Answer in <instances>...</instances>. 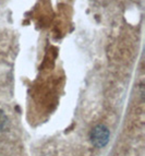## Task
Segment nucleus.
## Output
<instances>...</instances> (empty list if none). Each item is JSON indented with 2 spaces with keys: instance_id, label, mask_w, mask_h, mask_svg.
Returning <instances> with one entry per match:
<instances>
[{
  "instance_id": "obj_1",
  "label": "nucleus",
  "mask_w": 145,
  "mask_h": 156,
  "mask_svg": "<svg viewBox=\"0 0 145 156\" xmlns=\"http://www.w3.org/2000/svg\"><path fill=\"white\" fill-rule=\"evenodd\" d=\"M109 140V130L105 126L98 125L94 128L91 132L92 143L97 147H104L108 143Z\"/></svg>"
},
{
  "instance_id": "obj_2",
  "label": "nucleus",
  "mask_w": 145,
  "mask_h": 156,
  "mask_svg": "<svg viewBox=\"0 0 145 156\" xmlns=\"http://www.w3.org/2000/svg\"><path fill=\"white\" fill-rule=\"evenodd\" d=\"M7 127V117L0 112V131H3Z\"/></svg>"
}]
</instances>
